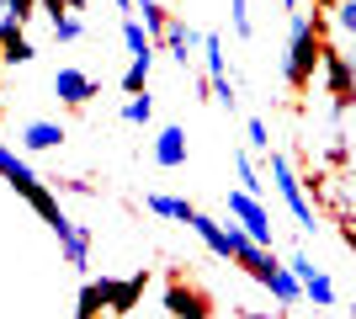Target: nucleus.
I'll return each instance as SVG.
<instances>
[{
    "mask_svg": "<svg viewBox=\"0 0 356 319\" xmlns=\"http://www.w3.org/2000/svg\"><path fill=\"white\" fill-rule=\"evenodd\" d=\"M319 59H325L319 22H314L309 11H293V22H287V54H282V80L293 91H309L314 75H319Z\"/></svg>",
    "mask_w": 356,
    "mask_h": 319,
    "instance_id": "1",
    "label": "nucleus"
},
{
    "mask_svg": "<svg viewBox=\"0 0 356 319\" xmlns=\"http://www.w3.org/2000/svg\"><path fill=\"white\" fill-rule=\"evenodd\" d=\"M0 181H11L16 192L27 197V208L38 213V218H43L48 229H54V224H59V218H64L59 197H54V186H48L43 176H38V170H32L27 160H22V154L11 149V144H6V138H0Z\"/></svg>",
    "mask_w": 356,
    "mask_h": 319,
    "instance_id": "2",
    "label": "nucleus"
},
{
    "mask_svg": "<svg viewBox=\"0 0 356 319\" xmlns=\"http://www.w3.org/2000/svg\"><path fill=\"white\" fill-rule=\"evenodd\" d=\"M266 176H271V186H277L282 208L293 213V224L303 229V234H314V229H319V213H314V202H309V186H303V176L293 170V160H287L282 149H271V154H266Z\"/></svg>",
    "mask_w": 356,
    "mask_h": 319,
    "instance_id": "3",
    "label": "nucleus"
},
{
    "mask_svg": "<svg viewBox=\"0 0 356 319\" xmlns=\"http://www.w3.org/2000/svg\"><path fill=\"white\" fill-rule=\"evenodd\" d=\"M229 218H234L255 245H271V240H277V229H271V208L261 197H250V192H239V186L229 192Z\"/></svg>",
    "mask_w": 356,
    "mask_h": 319,
    "instance_id": "4",
    "label": "nucleus"
},
{
    "mask_svg": "<svg viewBox=\"0 0 356 319\" xmlns=\"http://www.w3.org/2000/svg\"><path fill=\"white\" fill-rule=\"evenodd\" d=\"M287 266H293V277L303 282V298H309L314 309H335V282L325 277V266H314L303 250H298V256H287Z\"/></svg>",
    "mask_w": 356,
    "mask_h": 319,
    "instance_id": "5",
    "label": "nucleus"
},
{
    "mask_svg": "<svg viewBox=\"0 0 356 319\" xmlns=\"http://www.w3.org/2000/svg\"><path fill=\"white\" fill-rule=\"evenodd\" d=\"M319 75H325V85H330V96H335V101H351V96H356V64H351V54H346V48H330V43H325Z\"/></svg>",
    "mask_w": 356,
    "mask_h": 319,
    "instance_id": "6",
    "label": "nucleus"
},
{
    "mask_svg": "<svg viewBox=\"0 0 356 319\" xmlns=\"http://www.w3.org/2000/svg\"><path fill=\"white\" fill-rule=\"evenodd\" d=\"M96 293H102V314H128V309L144 298V272H134V277H102Z\"/></svg>",
    "mask_w": 356,
    "mask_h": 319,
    "instance_id": "7",
    "label": "nucleus"
},
{
    "mask_svg": "<svg viewBox=\"0 0 356 319\" xmlns=\"http://www.w3.org/2000/svg\"><path fill=\"white\" fill-rule=\"evenodd\" d=\"M165 54H170V59L181 64V69H186V64L192 59H202V32L192 27V22H186V16H170V27H165Z\"/></svg>",
    "mask_w": 356,
    "mask_h": 319,
    "instance_id": "8",
    "label": "nucleus"
},
{
    "mask_svg": "<svg viewBox=\"0 0 356 319\" xmlns=\"http://www.w3.org/2000/svg\"><path fill=\"white\" fill-rule=\"evenodd\" d=\"M54 96H59L64 106H86L90 96H96V80H90L86 69L64 64V69H54Z\"/></svg>",
    "mask_w": 356,
    "mask_h": 319,
    "instance_id": "9",
    "label": "nucleus"
},
{
    "mask_svg": "<svg viewBox=\"0 0 356 319\" xmlns=\"http://www.w3.org/2000/svg\"><path fill=\"white\" fill-rule=\"evenodd\" d=\"M54 234H59V245H64V261L86 272V266H90V229H86V224H74L70 213H64L59 224H54Z\"/></svg>",
    "mask_w": 356,
    "mask_h": 319,
    "instance_id": "10",
    "label": "nucleus"
},
{
    "mask_svg": "<svg viewBox=\"0 0 356 319\" xmlns=\"http://www.w3.org/2000/svg\"><path fill=\"white\" fill-rule=\"evenodd\" d=\"M165 309H170V319H213L208 298L197 288H186V282H170V288H165Z\"/></svg>",
    "mask_w": 356,
    "mask_h": 319,
    "instance_id": "11",
    "label": "nucleus"
},
{
    "mask_svg": "<svg viewBox=\"0 0 356 319\" xmlns=\"http://www.w3.org/2000/svg\"><path fill=\"white\" fill-rule=\"evenodd\" d=\"M186 128H176V122H170V128H160V133H154V165L160 170H181L186 165Z\"/></svg>",
    "mask_w": 356,
    "mask_h": 319,
    "instance_id": "12",
    "label": "nucleus"
},
{
    "mask_svg": "<svg viewBox=\"0 0 356 319\" xmlns=\"http://www.w3.org/2000/svg\"><path fill=\"white\" fill-rule=\"evenodd\" d=\"M64 144V122H48V117H32L27 128H22V149L27 154H48Z\"/></svg>",
    "mask_w": 356,
    "mask_h": 319,
    "instance_id": "13",
    "label": "nucleus"
},
{
    "mask_svg": "<svg viewBox=\"0 0 356 319\" xmlns=\"http://www.w3.org/2000/svg\"><path fill=\"white\" fill-rule=\"evenodd\" d=\"M43 11H48V32H54L59 43H80V38H86V22H80V11H70L64 0H48Z\"/></svg>",
    "mask_w": 356,
    "mask_h": 319,
    "instance_id": "14",
    "label": "nucleus"
},
{
    "mask_svg": "<svg viewBox=\"0 0 356 319\" xmlns=\"http://www.w3.org/2000/svg\"><path fill=\"white\" fill-rule=\"evenodd\" d=\"M261 288H266V293H271V298H277L282 309H298V304H303V282L293 277V266H287V261H282V266H277V272L266 277V282H261Z\"/></svg>",
    "mask_w": 356,
    "mask_h": 319,
    "instance_id": "15",
    "label": "nucleus"
},
{
    "mask_svg": "<svg viewBox=\"0 0 356 319\" xmlns=\"http://www.w3.org/2000/svg\"><path fill=\"white\" fill-rule=\"evenodd\" d=\"M144 208L154 213V218H170V224H192V213H197L186 197H170V192H149Z\"/></svg>",
    "mask_w": 356,
    "mask_h": 319,
    "instance_id": "16",
    "label": "nucleus"
},
{
    "mask_svg": "<svg viewBox=\"0 0 356 319\" xmlns=\"http://www.w3.org/2000/svg\"><path fill=\"white\" fill-rule=\"evenodd\" d=\"M122 43H128V59H154V48H160L138 16H122Z\"/></svg>",
    "mask_w": 356,
    "mask_h": 319,
    "instance_id": "17",
    "label": "nucleus"
},
{
    "mask_svg": "<svg viewBox=\"0 0 356 319\" xmlns=\"http://www.w3.org/2000/svg\"><path fill=\"white\" fill-rule=\"evenodd\" d=\"M202 69H208V80L229 75V48H223L218 32H202Z\"/></svg>",
    "mask_w": 356,
    "mask_h": 319,
    "instance_id": "18",
    "label": "nucleus"
},
{
    "mask_svg": "<svg viewBox=\"0 0 356 319\" xmlns=\"http://www.w3.org/2000/svg\"><path fill=\"white\" fill-rule=\"evenodd\" d=\"M234 176H239V192H250V197H261V192H266V181H261V170H255V154H250V149H234Z\"/></svg>",
    "mask_w": 356,
    "mask_h": 319,
    "instance_id": "19",
    "label": "nucleus"
},
{
    "mask_svg": "<svg viewBox=\"0 0 356 319\" xmlns=\"http://www.w3.org/2000/svg\"><path fill=\"white\" fill-rule=\"evenodd\" d=\"M27 16H32V0H0V43L27 27Z\"/></svg>",
    "mask_w": 356,
    "mask_h": 319,
    "instance_id": "20",
    "label": "nucleus"
},
{
    "mask_svg": "<svg viewBox=\"0 0 356 319\" xmlns=\"http://www.w3.org/2000/svg\"><path fill=\"white\" fill-rule=\"evenodd\" d=\"M330 27L341 32L346 48H356V0H335V6H330Z\"/></svg>",
    "mask_w": 356,
    "mask_h": 319,
    "instance_id": "21",
    "label": "nucleus"
},
{
    "mask_svg": "<svg viewBox=\"0 0 356 319\" xmlns=\"http://www.w3.org/2000/svg\"><path fill=\"white\" fill-rule=\"evenodd\" d=\"M122 122H134V128H149V122H154V96H149V91H134L128 101H122Z\"/></svg>",
    "mask_w": 356,
    "mask_h": 319,
    "instance_id": "22",
    "label": "nucleus"
},
{
    "mask_svg": "<svg viewBox=\"0 0 356 319\" xmlns=\"http://www.w3.org/2000/svg\"><path fill=\"white\" fill-rule=\"evenodd\" d=\"M32 59H38V48L27 43V32H11L0 43V64H32Z\"/></svg>",
    "mask_w": 356,
    "mask_h": 319,
    "instance_id": "23",
    "label": "nucleus"
},
{
    "mask_svg": "<svg viewBox=\"0 0 356 319\" xmlns=\"http://www.w3.org/2000/svg\"><path fill=\"white\" fill-rule=\"evenodd\" d=\"M149 69H154V59H128V69H122V91H149Z\"/></svg>",
    "mask_w": 356,
    "mask_h": 319,
    "instance_id": "24",
    "label": "nucleus"
},
{
    "mask_svg": "<svg viewBox=\"0 0 356 319\" xmlns=\"http://www.w3.org/2000/svg\"><path fill=\"white\" fill-rule=\"evenodd\" d=\"M330 197H335V208H341L346 218H356V170H351V176H341V181L330 186Z\"/></svg>",
    "mask_w": 356,
    "mask_h": 319,
    "instance_id": "25",
    "label": "nucleus"
},
{
    "mask_svg": "<svg viewBox=\"0 0 356 319\" xmlns=\"http://www.w3.org/2000/svg\"><path fill=\"white\" fill-rule=\"evenodd\" d=\"M213 85V101L223 106V112H239V85H234V75H223V80H208Z\"/></svg>",
    "mask_w": 356,
    "mask_h": 319,
    "instance_id": "26",
    "label": "nucleus"
},
{
    "mask_svg": "<svg viewBox=\"0 0 356 319\" xmlns=\"http://www.w3.org/2000/svg\"><path fill=\"white\" fill-rule=\"evenodd\" d=\"M245 138H250V154H271V128H266L261 117L245 122Z\"/></svg>",
    "mask_w": 356,
    "mask_h": 319,
    "instance_id": "27",
    "label": "nucleus"
},
{
    "mask_svg": "<svg viewBox=\"0 0 356 319\" xmlns=\"http://www.w3.org/2000/svg\"><path fill=\"white\" fill-rule=\"evenodd\" d=\"M229 22H234V38H250V0H229Z\"/></svg>",
    "mask_w": 356,
    "mask_h": 319,
    "instance_id": "28",
    "label": "nucleus"
},
{
    "mask_svg": "<svg viewBox=\"0 0 356 319\" xmlns=\"http://www.w3.org/2000/svg\"><path fill=\"white\" fill-rule=\"evenodd\" d=\"M277 6H282V11H287V16H293V11H298V6H303V0H277Z\"/></svg>",
    "mask_w": 356,
    "mask_h": 319,
    "instance_id": "29",
    "label": "nucleus"
},
{
    "mask_svg": "<svg viewBox=\"0 0 356 319\" xmlns=\"http://www.w3.org/2000/svg\"><path fill=\"white\" fill-rule=\"evenodd\" d=\"M149 6H160V0H134V11H149Z\"/></svg>",
    "mask_w": 356,
    "mask_h": 319,
    "instance_id": "30",
    "label": "nucleus"
},
{
    "mask_svg": "<svg viewBox=\"0 0 356 319\" xmlns=\"http://www.w3.org/2000/svg\"><path fill=\"white\" fill-rule=\"evenodd\" d=\"M314 6H325V11H330V6H335V0H314Z\"/></svg>",
    "mask_w": 356,
    "mask_h": 319,
    "instance_id": "31",
    "label": "nucleus"
},
{
    "mask_svg": "<svg viewBox=\"0 0 356 319\" xmlns=\"http://www.w3.org/2000/svg\"><path fill=\"white\" fill-rule=\"evenodd\" d=\"M346 54H351V64H356V48H346ZM351 101H356V96H351Z\"/></svg>",
    "mask_w": 356,
    "mask_h": 319,
    "instance_id": "32",
    "label": "nucleus"
},
{
    "mask_svg": "<svg viewBox=\"0 0 356 319\" xmlns=\"http://www.w3.org/2000/svg\"><path fill=\"white\" fill-rule=\"evenodd\" d=\"M351 319H356V304H351Z\"/></svg>",
    "mask_w": 356,
    "mask_h": 319,
    "instance_id": "33",
    "label": "nucleus"
},
{
    "mask_svg": "<svg viewBox=\"0 0 356 319\" xmlns=\"http://www.w3.org/2000/svg\"><path fill=\"white\" fill-rule=\"evenodd\" d=\"M0 69H6V64H0Z\"/></svg>",
    "mask_w": 356,
    "mask_h": 319,
    "instance_id": "34",
    "label": "nucleus"
}]
</instances>
